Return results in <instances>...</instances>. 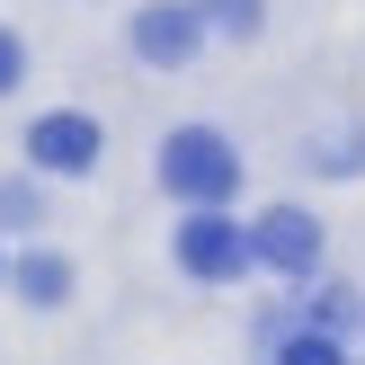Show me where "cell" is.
I'll return each instance as SVG.
<instances>
[{"label":"cell","instance_id":"ba28073f","mask_svg":"<svg viewBox=\"0 0 365 365\" xmlns=\"http://www.w3.org/2000/svg\"><path fill=\"white\" fill-rule=\"evenodd\" d=\"M205 9V27H223V36H250L259 27V0H196Z\"/></svg>","mask_w":365,"mask_h":365},{"label":"cell","instance_id":"8992f818","mask_svg":"<svg viewBox=\"0 0 365 365\" xmlns=\"http://www.w3.org/2000/svg\"><path fill=\"white\" fill-rule=\"evenodd\" d=\"M9 277H18V294H27V303H63V294H71V259H53V250H27Z\"/></svg>","mask_w":365,"mask_h":365},{"label":"cell","instance_id":"5b68a950","mask_svg":"<svg viewBox=\"0 0 365 365\" xmlns=\"http://www.w3.org/2000/svg\"><path fill=\"white\" fill-rule=\"evenodd\" d=\"M27 152H36V170H53V178H81L89 160H98V125H89V116H36Z\"/></svg>","mask_w":365,"mask_h":365},{"label":"cell","instance_id":"9c48e42d","mask_svg":"<svg viewBox=\"0 0 365 365\" xmlns=\"http://www.w3.org/2000/svg\"><path fill=\"white\" fill-rule=\"evenodd\" d=\"M18 71H27V53H18V36L0 27V89H18Z\"/></svg>","mask_w":365,"mask_h":365},{"label":"cell","instance_id":"52a82bcc","mask_svg":"<svg viewBox=\"0 0 365 365\" xmlns=\"http://www.w3.org/2000/svg\"><path fill=\"white\" fill-rule=\"evenodd\" d=\"M277 365H348V356H339V330H303L277 348Z\"/></svg>","mask_w":365,"mask_h":365},{"label":"cell","instance_id":"7a4b0ae2","mask_svg":"<svg viewBox=\"0 0 365 365\" xmlns=\"http://www.w3.org/2000/svg\"><path fill=\"white\" fill-rule=\"evenodd\" d=\"M250 259H259V250H250V223H232L223 205H196L187 223H178V267H187V277L223 285V277H241Z\"/></svg>","mask_w":365,"mask_h":365},{"label":"cell","instance_id":"6da1fadb","mask_svg":"<svg viewBox=\"0 0 365 365\" xmlns=\"http://www.w3.org/2000/svg\"><path fill=\"white\" fill-rule=\"evenodd\" d=\"M160 187L187 196V205H223V196L241 187V152H232L214 125H178V134L160 143Z\"/></svg>","mask_w":365,"mask_h":365},{"label":"cell","instance_id":"3957f363","mask_svg":"<svg viewBox=\"0 0 365 365\" xmlns=\"http://www.w3.org/2000/svg\"><path fill=\"white\" fill-rule=\"evenodd\" d=\"M250 250H259L267 267H285V277H303V267L321 259V223L303 205H267L259 223H250Z\"/></svg>","mask_w":365,"mask_h":365},{"label":"cell","instance_id":"277c9868","mask_svg":"<svg viewBox=\"0 0 365 365\" xmlns=\"http://www.w3.org/2000/svg\"><path fill=\"white\" fill-rule=\"evenodd\" d=\"M196 45H205V18H196V9H178V0L134 9V53H143V63H187Z\"/></svg>","mask_w":365,"mask_h":365}]
</instances>
